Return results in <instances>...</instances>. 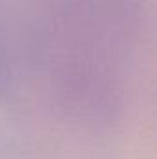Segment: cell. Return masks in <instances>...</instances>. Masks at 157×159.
<instances>
[{
	"instance_id": "6da1fadb",
	"label": "cell",
	"mask_w": 157,
	"mask_h": 159,
	"mask_svg": "<svg viewBox=\"0 0 157 159\" xmlns=\"http://www.w3.org/2000/svg\"><path fill=\"white\" fill-rule=\"evenodd\" d=\"M30 69L72 122L104 128L122 119L144 32V0H28Z\"/></svg>"
},
{
	"instance_id": "7a4b0ae2",
	"label": "cell",
	"mask_w": 157,
	"mask_h": 159,
	"mask_svg": "<svg viewBox=\"0 0 157 159\" xmlns=\"http://www.w3.org/2000/svg\"><path fill=\"white\" fill-rule=\"evenodd\" d=\"M26 69L30 65L24 28L17 24L11 11L0 0V98L15 93Z\"/></svg>"
}]
</instances>
